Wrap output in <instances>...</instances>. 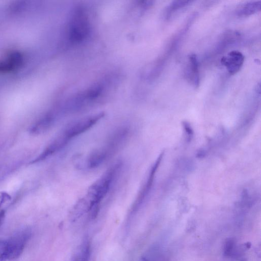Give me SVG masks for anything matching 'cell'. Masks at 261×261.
<instances>
[{
  "label": "cell",
  "instance_id": "obj_1",
  "mask_svg": "<svg viewBox=\"0 0 261 261\" xmlns=\"http://www.w3.org/2000/svg\"><path fill=\"white\" fill-rule=\"evenodd\" d=\"M121 165L120 162H117L110 167L90 186L83 197L89 206V213L91 218H94L97 214L99 204L110 190Z\"/></svg>",
  "mask_w": 261,
  "mask_h": 261
},
{
  "label": "cell",
  "instance_id": "obj_2",
  "mask_svg": "<svg viewBox=\"0 0 261 261\" xmlns=\"http://www.w3.org/2000/svg\"><path fill=\"white\" fill-rule=\"evenodd\" d=\"M91 24L87 12L82 7H78L72 12L66 28V38L72 45L83 42L90 36Z\"/></svg>",
  "mask_w": 261,
  "mask_h": 261
},
{
  "label": "cell",
  "instance_id": "obj_3",
  "mask_svg": "<svg viewBox=\"0 0 261 261\" xmlns=\"http://www.w3.org/2000/svg\"><path fill=\"white\" fill-rule=\"evenodd\" d=\"M103 116L104 113H99L73 121L68 124L62 133L71 140L92 127Z\"/></svg>",
  "mask_w": 261,
  "mask_h": 261
},
{
  "label": "cell",
  "instance_id": "obj_4",
  "mask_svg": "<svg viewBox=\"0 0 261 261\" xmlns=\"http://www.w3.org/2000/svg\"><path fill=\"white\" fill-rule=\"evenodd\" d=\"M31 234L30 230L25 228L15 233L6 241L7 260H14L20 256Z\"/></svg>",
  "mask_w": 261,
  "mask_h": 261
},
{
  "label": "cell",
  "instance_id": "obj_5",
  "mask_svg": "<svg viewBox=\"0 0 261 261\" xmlns=\"http://www.w3.org/2000/svg\"><path fill=\"white\" fill-rule=\"evenodd\" d=\"M244 62V56L239 51L232 50L222 58L221 62L230 74L237 73Z\"/></svg>",
  "mask_w": 261,
  "mask_h": 261
},
{
  "label": "cell",
  "instance_id": "obj_6",
  "mask_svg": "<svg viewBox=\"0 0 261 261\" xmlns=\"http://www.w3.org/2000/svg\"><path fill=\"white\" fill-rule=\"evenodd\" d=\"M160 161V160L159 159L155 163L153 167L151 168L149 175L148 176L145 185H144V186L142 188L140 192L138 193L136 200L133 203L130 211L131 214L135 213L139 208L140 205L142 204L145 197L148 194L152 185L154 174L155 173V170H156Z\"/></svg>",
  "mask_w": 261,
  "mask_h": 261
},
{
  "label": "cell",
  "instance_id": "obj_7",
  "mask_svg": "<svg viewBox=\"0 0 261 261\" xmlns=\"http://www.w3.org/2000/svg\"><path fill=\"white\" fill-rule=\"evenodd\" d=\"M110 155L107 150L102 147L93 150L87 157L86 165L89 168H95L101 165Z\"/></svg>",
  "mask_w": 261,
  "mask_h": 261
},
{
  "label": "cell",
  "instance_id": "obj_8",
  "mask_svg": "<svg viewBox=\"0 0 261 261\" xmlns=\"http://www.w3.org/2000/svg\"><path fill=\"white\" fill-rule=\"evenodd\" d=\"M188 76L195 87L199 85L198 61L195 54L189 56Z\"/></svg>",
  "mask_w": 261,
  "mask_h": 261
},
{
  "label": "cell",
  "instance_id": "obj_9",
  "mask_svg": "<svg viewBox=\"0 0 261 261\" xmlns=\"http://www.w3.org/2000/svg\"><path fill=\"white\" fill-rule=\"evenodd\" d=\"M91 255V246L87 239L80 245L71 261H89Z\"/></svg>",
  "mask_w": 261,
  "mask_h": 261
},
{
  "label": "cell",
  "instance_id": "obj_10",
  "mask_svg": "<svg viewBox=\"0 0 261 261\" xmlns=\"http://www.w3.org/2000/svg\"><path fill=\"white\" fill-rule=\"evenodd\" d=\"M260 9V1H251L241 6L238 11V14L242 16H249L259 11Z\"/></svg>",
  "mask_w": 261,
  "mask_h": 261
},
{
  "label": "cell",
  "instance_id": "obj_11",
  "mask_svg": "<svg viewBox=\"0 0 261 261\" xmlns=\"http://www.w3.org/2000/svg\"><path fill=\"white\" fill-rule=\"evenodd\" d=\"M236 241L232 238L226 239L223 245V254L226 257H233L239 252Z\"/></svg>",
  "mask_w": 261,
  "mask_h": 261
},
{
  "label": "cell",
  "instance_id": "obj_12",
  "mask_svg": "<svg viewBox=\"0 0 261 261\" xmlns=\"http://www.w3.org/2000/svg\"><path fill=\"white\" fill-rule=\"evenodd\" d=\"M192 2L190 1H174L165 9L164 16L166 19H169L177 11L185 7Z\"/></svg>",
  "mask_w": 261,
  "mask_h": 261
},
{
  "label": "cell",
  "instance_id": "obj_13",
  "mask_svg": "<svg viewBox=\"0 0 261 261\" xmlns=\"http://www.w3.org/2000/svg\"><path fill=\"white\" fill-rule=\"evenodd\" d=\"M6 242L0 241V261L6 260Z\"/></svg>",
  "mask_w": 261,
  "mask_h": 261
},
{
  "label": "cell",
  "instance_id": "obj_14",
  "mask_svg": "<svg viewBox=\"0 0 261 261\" xmlns=\"http://www.w3.org/2000/svg\"><path fill=\"white\" fill-rule=\"evenodd\" d=\"M4 217V214L3 212L0 213V226L3 223V220Z\"/></svg>",
  "mask_w": 261,
  "mask_h": 261
}]
</instances>
